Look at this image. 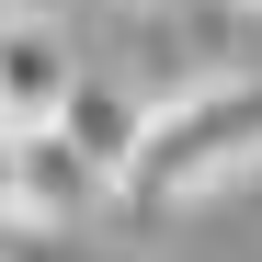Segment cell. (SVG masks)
<instances>
[{"instance_id": "1", "label": "cell", "mask_w": 262, "mask_h": 262, "mask_svg": "<svg viewBox=\"0 0 262 262\" xmlns=\"http://www.w3.org/2000/svg\"><path fill=\"white\" fill-rule=\"evenodd\" d=\"M251 171H262V69H216L194 92L148 103L137 148L114 171V205L125 216H171V205H205V194L251 183Z\"/></svg>"}, {"instance_id": "2", "label": "cell", "mask_w": 262, "mask_h": 262, "mask_svg": "<svg viewBox=\"0 0 262 262\" xmlns=\"http://www.w3.org/2000/svg\"><path fill=\"white\" fill-rule=\"evenodd\" d=\"M69 92H80V46H69V23L12 12V23H0V125H46Z\"/></svg>"}, {"instance_id": "3", "label": "cell", "mask_w": 262, "mask_h": 262, "mask_svg": "<svg viewBox=\"0 0 262 262\" xmlns=\"http://www.w3.org/2000/svg\"><path fill=\"white\" fill-rule=\"evenodd\" d=\"M92 205H114L103 171L80 160L57 125H12V216L23 228H69V216H92Z\"/></svg>"}, {"instance_id": "4", "label": "cell", "mask_w": 262, "mask_h": 262, "mask_svg": "<svg viewBox=\"0 0 262 262\" xmlns=\"http://www.w3.org/2000/svg\"><path fill=\"white\" fill-rule=\"evenodd\" d=\"M46 125H57V137H69L80 160H92V171H103V194H114V171H125V148H137L148 103L125 92V80H92V69H80V92H69V103H57Z\"/></svg>"}, {"instance_id": "5", "label": "cell", "mask_w": 262, "mask_h": 262, "mask_svg": "<svg viewBox=\"0 0 262 262\" xmlns=\"http://www.w3.org/2000/svg\"><path fill=\"white\" fill-rule=\"evenodd\" d=\"M0 228H23L12 216V125H0Z\"/></svg>"}, {"instance_id": "6", "label": "cell", "mask_w": 262, "mask_h": 262, "mask_svg": "<svg viewBox=\"0 0 262 262\" xmlns=\"http://www.w3.org/2000/svg\"><path fill=\"white\" fill-rule=\"evenodd\" d=\"M12 12H23V0H0V23H12Z\"/></svg>"}, {"instance_id": "7", "label": "cell", "mask_w": 262, "mask_h": 262, "mask_svg": "<svg viewBox=\"0 0 262 262\" xmlns=\"http://www.w3.org/2000/svg\"><path fill=\"white\" fill-rule=\"evenodd\" d=\"M125 12H160V0H125Z\"/></svg>"}, {"instance_id": "8", "label": "cell", "mask_w": 262, "mask_h": 262, "mask_svg": "<svg viewBox=\"0 0 262 262\" xmlns=\"http://www.w3.org/2000/svg\"><path fill=\"white\" fill-rule=\"evenodd\" d=\"M239 12H262V0H239Z\"/></svg>"}]
</instances>
